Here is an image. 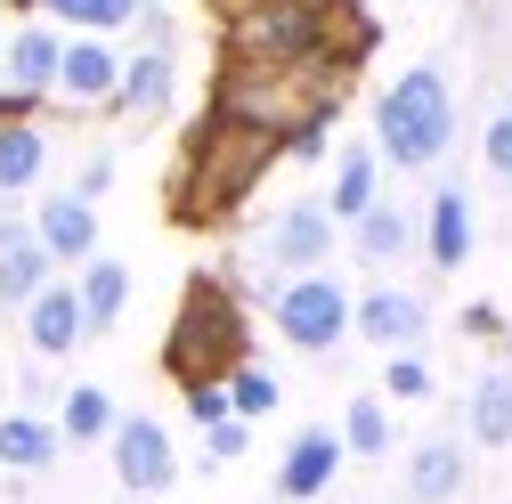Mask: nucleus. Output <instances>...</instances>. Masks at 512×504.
<instances>
[{
    "label": "nucleus",
    "instance_id": "f257e3e1",
    "mask_svg": "<svg viewBox=\"0 0 512 504\" xmlns=\"http://www.w3.org/2000/svg\"><path fill=\"white\" fill-rule=\"evenodd\" d=\"M269 163H277V139H261V131H244V122L204 106V122L179 139V163L163 179L171 228H228L244 212V196L269 179Z\"/></svg>",
    "mask_w": 512,
    "mask_h": 504
},
{
    "label": "nucleus",
    "instance_id": "f03ea898",
    "mask_svg": "<svg viewBox=\"0 0 512 504\" xmlns=\"http://www.w3.org/2000/svg\"><path fill=\"white\" fill-rule=\"evenodd\" d=\"M236 366H252V326H244V293L220 269H196L163 326V374L187 383H228Z\"/></svg>",
    "mask_w": 512,
    "mask_h": 504
},
{
    "label": "nucleus",
    "instance_id": "7ed1b4c3",
    "mask_svg": "<svg viewBox=\"0 0 512 504\" xmlns=\"http://www.w3.org/2000/svg\"><path fill=\"white\" fill-rule=\"evenodd\" d=\"M334 98H342V74L326 57H317V66H236V57H220V82H212V114L244 122V131H261L277 147Z\"/></svg>",
    "mask_w": 512,
    "mask_h": 504
},
{
    "label": "nucleus",
    "instance_id": "20e7f679",
    "mask_svg": "<svg viewBox=\"0 0 512 504\" xmlns=\"http://www.w3.org/2000/svg\"><path fill=\"white\" fill-rule=\"evenodd\" d=\"M447 147H456V82L439 66H407L374 98V155L399 171H431Z\"/></svg>",
    "mask_w": 512,
    "mask_h": 504
},
{
    "label": "nucleus",
    "instance_id": "39448f33",
    "mask_svg": "<svg viewBox=\"0 0 512 504\" xmlns=\"http://www.w3.org/2000/svg\"><path fill=\"white\" fill-rule=\"evenodd\" d=\"M220 57H236V66H317L326 57V9H309V0H252L236 25H220Z\"/></svg>",
    "mask_w": 512,
    "mask_h": 504
},
{
    "label": "nucleus",
    "instance_id": "423d86ee",
    "mask_svg": "<svg viewBox=\"0 0 512 504\" xmlns=\"http://www.w3.org/2000/svg\"><path fill=\"white\" fill-rule=\"evenodd\" d=\"M269 318H277V334H285L293 350L334 358V350H342V334H350V293H342L326 269H309V277L269 285Z\"/></svg>",
    "mask_w": 512,
    "mask_h": 504
},
{
    "label": "nucleus",
    "instance_id": "0eeeda50",
    "mask_svg": "<svg viewBox=\"0 0 512 504\" xmlns=\"http://www.w3.org/2000/svg\"><path fill=\"white\" fill-rule=\"evenodd\" d=\"M106 456H114L122 496H171V480H179V448H171L163 415H122L114 439H106Z\"/></svg>",
    "mask_w": 512,
    "mask_h": 504
},
{
    "label": "nucleus",
    "instance_id": "6e6552de",
    "mask_svg": "<svg viewBox=\"0 0 512 504\" xmlns=\"http://www.w3.org/2000/svg\"><path fill=\"white\" fill-rule=\"evenodd\" d=\"M334 212L326 204H285L269 228H261V252H269V269H285V277H309V269H326L334 261Z\"/></svg>",
    "mask_w": 512,
    "mask_h": 504
},
{
    "label": "nucleus",
    "instance_id": "1a4fd4ad",
    "mask_svg": "<svg viewBox=\"0 0 512 504\" xmlns=\"http://www.w3.org/2000/svg\"><path fill=\"white\" fill-rule=\"evenodd\" d=\"M334 472H342V431L301 423L293 448H285V464H277V504H317V496L334 488Z\"/></svg>",
    "mask_w": 512,
    "mask_h": 504
},
{
    "label": "nucleus",
    "instance_id": "9d476101",
    "mask_svg": "<svg viewBox=\"0 0 512 504\" xmlns=\"http://www.w3.org/2000/svg\"><path fill=\"white\" fill-rule=\"evenodd\" d=\"M350 326H358L374 350H415V342L431 334V309H423V293H407V285H374L366 301H350Z\"/></svg>",
    "mask_w": 512,
    "mask_h": 504
},
{
    "label": "nucleus",
    "instance_id": "9b49d317",
    "mask_svg": "<svg viewBox=\"0 0 512 504\" xmlns=\"http://www.w3.org/2000/svg\"><path fill=\"white\" fill-rule=\"evenodd\" d=\"M49 244L33 236V220L25 212H0V309H17V318H25V301L49 285Z\"/></svg>",
    "mask_w": 512,
    "mask_h": 504
},
{
    "label": "nucleus",
    "instance_id": "f8f14e48",
    "mask_svg": "<svg viewBox=\"0 0 512 504\" xmlns=\"http://www.w3.org/2000/svg\"><path fill=\"white\" fill-rule=\"evenodd\" d=\"M82 342H90V326H82V293L49 277V285L25 301V350H33V358H74Z\"/></svg>",
    "mask_w": 512,
    "mask_h": 504
},
{
    "label": "nucleus",
    "instance_id": "ddd939ff",
    "mask_svg": "<svg viewBox=\"0 0 512 504\" xmlns=\"http://www.w3.org/2000/svg\"><path fill=\"white\" fill-rule=\"evenodd\" d=\"M122 82V49L98 33H66V57H57V98L66 106H106Z\"/></svg>",
    "mask_w": 512,
    "mask_h": 504
},
{
    "label": "nucleus",
    "instance_id": "4468645a",
    "mask_svg": "<svg viewBox=\"0 0 512 504\" xmlns=\"http://www.w3.org/2000/svg\"><path fill=\"white\" fill-rule=\"evenodd\" d=\"M57 57H66V33H57V25H17L9 49H0V90L57 98Z\"/></svg>",
    "mask_w": 512,
    "mask_h": 504
},
{
    "label": "nucleus",
    "instance_id": "2eb2a0df",
    "mask_svg": "<svg viewBox=\"0 0 512 504\" xmlns=\"http://www.w3.org/2000/svg\"><path fill=\"white\" fill-rule=\"evenodd\" d=\"M171 90H179L171 49H139V57H122V82H114L106 114H122V122H155V114H171Z\"/></svg>",
    "mask_w": 512,
    "mask_h": 504
},
{
    "label": "nucleus",
    "instance_id": "dca6fc26",
    "mask_svg": "<svg viewBox=\"0 0 512 504\" xmlns=\"http://www.w3.org/2000/svg\"><path fill=\"white\" fill-rule=\"evenodd\" d=\"M423 252H431V269H464L472 261V196H464V187L456 179H447V187H431V204H423Z\"/></svg>",
    "mask_w": 512,
    "mask_h": 504
},
{
    "label": "nucleus",
    "instance_id": "f3484780",
    "mask_svg": "<svg viewBox=\"0 0 512 504\" xmlns=\"http://www.w3.org/2000/svg\"><path fill=\"white\" fill-rule=\"evenodd\" d=\"M57 456H66V431H57V415L41 407H0V472H49Z\"/></svg>",
    "mask_w": 512,
    "mask_h": 504
},
{
    "label": "nucleus",
    "instance_id": "a211bd4d",
    "mask_svg": "<svg viewBox=\"0 0 512 504\" xmlns=\"http://www.w3.org/2000/svg\"><path fill=\"white\" fill-rule=\"evenodd\" d=\"M33 236L49 244V261H90L98 252V204H82L74 187H57V196H41V212H33Z\"/></svg>",
    "mask_w": 512,
    "mask_h": 504
},
{
    "label": "nucleus",
    "instance_id": "6ab92c4d",
    "mask_svg": "<svg viewBox=\"0 0 512 504\" xmlns=\"http://www.w3.org/2000/svg\"><path fill=\"white\" fill-rule=\"evenodd\" d=\"M464 480H472L464 439H423V448L407 456V496H415V504H456Z\"/></svg>",
    "mask_w": 512,
    "mask_h": 504
},
{
    "label": "nucleus",
    "instance_id": "aec40b11",
    "mask_svg": "<svg viewBox=\"0 0 512 504\" xmlns=\"http://www.w3.org/2000/svg\"><path fill=\"white\" fill-rule=\"evenodd\" d=\"M374 204H382V155H374V147H342V155H334V187H326L334 228H342V220H366Z\"/></svg>",
    "mask_w": 512,
    "mask_h": 504
},
{
    "label": "nucleus",
    "instance_id": "412c9836",
    "mask_svg": "<svg viewBox=\"0 0 512 504\" xmlns=\"http://www.w3.org/2000/svg\"><path fill=\"white\" fill-rule=\"evenodd\" d=\"M74 293H82V326L106 334V326H122V309H131V269H122L114 252H90L82 277H74Z\"/></svg>",
    "mask_w": 512,
    "mask_h": 504
},
{
    "label": "nucleus",
    "instance_id": "4be33fe9",
    "mask_svg": "<svg viewBox=\"0 0 512 504\" xmlns=\"http://www.w3.org/2000/svg\"><path fill=\"white\" fill-rule=\"evenodd\" d=\"M350 244H358L366 269H391V261H407V252H415V212L382 196L366 220H350Z\"/></svg>",
    "mask_w": 512,
    "mask_h": 504
},
{
    "label": "nucleus",
    "instance_id": "5701e85b",
    "mask_svg": "<svg viewBox=\"0 0 512 504\" xmlns=\"http://www.w3.org/2000/svg\"><path fill=\"white\" fill-rule=\"evenodd\" d=\"M464 431H472V448H512V366H496V374H480V383H472Z\"/></svg>",
    "mask_w": 512,
    "mask_h": 504
},
{
    "label": "nucleus",
    "instance_id": "b1692460",
    "mask_svg": "<svg viewBox=\"0 0 512 504\" xmlns=\"http://www.w3.org/2000/svg\"><path fill=\"white\" fill-rule=\"evenodd\" d=\"M114 423H122V407H114L106 383H74L66 399H57V431H66V448H98V439H114Z\"/></svg>",
    "mask_w": 512,
    "mask_h": 504
},
{
    "label": "nucleus",
    "instance_id": "393cba45",
    "mask_svg": "<svg viewBox=\"0 0 512 504\" xmlns=\"http://www.w3.org/2000/svg\"><path fill=\"white\" fill-rule=\"evenodd\" d=\"M41 171H49V131L41 122H0V196L41 187Z\"/></svg>",
    "mask_w": 512,
    "mask_h": 504
},
{
    "label": "nucleus",
    "instance_id": "a878e982",
    "mask_svg": "<svg viewBox=\"0 0 512 504\" xmlns=\"http://www.w3.org/2000/svg\"><path fill=\"white\" fill-rule=\"evenodd\" d=\"M25 9H41V17H57V25H74V33L114 41L122 25H139V9H147V0H25Z\"/></svg>",
    "mask_w": 512,
    "mask_h": 504
},
{
    "label": "nucleus",
    "instance_id": "bb28decb",
    "mask_svg": "<svg viewBox=\"0 0 512 504\" xmlns=\"http://www.w3.org/2000/svg\"><path fill=\"white\" fill-rule=\"evenodd\" d=\"M391 448V407L382 399H350L342 407V456H382Z\"/></svg>",
    "mask_w": 512,
    "mask_h": 504
},
{
    "label": "nucleus",
    "instance_id": "cd10ccee",
    "mask_svg": "<svg viewBox=\"0 0 512 504\" xmlns=\"http://www.w3.org/2000/svg\"><path fill=\"white\" fill-rule=\"evenodd\" d=\"M480 171L496 179V187H512V90L488 106V122H480Z\"/></svg>",
    "mask_w": 512,
    "mask_h": 504
},
{
    "label": "nucleus",
    "instance_id": "c85d7f7f",
    "mask_svg": "<svg viewBox=\"0 0 512 504\" xmlns=\"http://www.w3.org/2000/svg\"><path fill=\"white\" fill-rule=\"evenodd\" d=\"M439 383H431V358L423 350H391V366H382V399H399V407H423Z\"/></svg>",
    "mask_w": 512,
    "mask_h": 504
},
{
    "label": "nucleus",
    "instance_id": "c756f323",
    "mask_svg": "<svg viewBox=\"0 0 512 504\" xmlns=\"http://www.w3.org/2000/svg\"><path fill=\"white\" fill-rule=\"evenodd\" d=\"M228 407H236L244 423L269 415V407H277V374H269V366H236V374H228Z\"/></svg>",
    "mask_w": 512,
    "mask_h": 504
},
{
    "label": "nucleus",
    "instance_id": "7c9ffc66",
    "mask_svg": "<svg viewBox=\"0 0 512 504\" xmlns=\"http://www.w3.org/2000/svg\"><path fill=\"white\" fill-rule=\"evenodd\" d=\"M334 114H342V98H334V106H317V114L301 122V131H293V139H285L277 155H293V163H326V139H334Z\"/></svg>",
    "mask_w": 512,
    "mask_h": 504
},
{
    "label": "nucleus",
    "instance_id": "2f4dec72",
    "mask_svg": "<svg viewBox=\"0 0 512 504\" xmlns=\"http://www.w3.org/2000/svg\"><path fill=\"white\" fill-rule=\"evenodd\" d=\"M244 448H252V423H244V415L204 423V456H212V464H244Z\"/></svg>",
    "mask_w": 512,
    "mask_h": 504
},
{
    "label": "nucleus",
    "instance_id": "473e14b6",
    "mask_svg": "<svg viewBox=\"0 0 512 504\" xmlns=\"http://www.w3.org/2000/svg\"><path fill=\"white\" fill-rule=\"evenodd\" d=\"M179 399H187V415H196V423H220V415H236V407H228V383H187Z\"/></svg>",
    "mask_w": 512,
    "mask_h": 504
},
{
    "label": "nucleus",
    "instance_id": "72a5a7b5",
    "mask_svg": "<svg viewBox=\"0 0 512 504\" xmlns=\"http://www.w3.org/2000/svg\"><path fill=\"white\" fill-rule=\"evenodd\" d=\"M464 334H472V342H504V309H496V301H472V309H464Z\"/></svg>",
    "mask_w": 512,
    "mask_h": 504
},
{
    "label": "nucleus",
    "instance_id": "f704fd0d",
    "mask_svg": "<svg viewBox=\"0 0 512 504\" xmlns=\"http://www.w3.org/2000/svg\"><path fill=\"white\" fill-rule=\"evenodd\" d=\"M106 187H114V155H90V163H82V179H74V196H82V204H98Z\"/></svg>",
    "mask_w": 512,
    "mask_h": 504
},
{
    "label": "nucleus",
    "instance_id": "c9c22d12",
    "mask_svg": "<svg viewBox=\"0 0 512 504\" xmlns=\"http://www.w3.org/2000/svg\"><path fill=\"white\" fill-rule=\"evenodd\" d=\"M0 122H41V98H25V90H0Z\"/></svg>",
    "mask_w": 512,
    "mask_h": 504
},
{
    "label": "nucleus",
    "instance_id": "e433bc0d",
    "mask_svg": "<svg viewBox=\"0 0 512 504\" xmlns=\"http://www.w3.org/2000/svg\"><path fill=\"white\" fill-rule=\"evenodd\" d=\"M244 9H252V0H212V17H220V25H236Z\"/></svg>",
    "mask_w": 512,
    "mask_h": 504
},
{
    "label": "nucleus",
    "instance_id": "4c0bfd02",
    "mask_svg": "<svg viewBox=\"0 0 512 504\" xmlns=\"http://www.w3.org/2000/svg\"><path fill=\"white\" fill-rule=\"evenodd\" d=\"M326 9H350V17H366V9H374V0H326Z\"/></svg>",
    "mask_w": 512,
    "mask_h": 504
},
{
    "label": "nucleus",
    "instance_id": "58836bf2",
    "mask_svg": "<svg viewBox=\"0 0 512 504\" xmlns=\"http://www.w3.org/2000/svg\"><path fill=\"white\" fill-rule=\"evenodd\" d=\"M114 504H163V496H114Z\"/></svg>",
    "mask_w": 512,
    "mask_h": 504
},
{
    "label": "nucleus",
    "instance_id": "ea45409f",
    "mask_svg": "<svg viewBox=\"0 0 512 504\" xmlns=\"http://www.w3.org/2000/svg\"><path fill=\"white\" fill-rule=\"evenodd\" d=\"M504 366H512V326H504Z\"/></svg>",
    "mask_w": 512,
    "mask_h": 504
},
{
    "label": "nucleus",
    "instance_id": "a19ab883",
    "mask_svg": "<svg viewBox=\"0 0 512 504\" xmlns=\"http://www.w3.org/2000/svg\"><path fill=\"white\" fill-rule=\"evenodd\" d=\"M0 391H9V374H0Z\"/></svg>",
    "mask_w": 512,
    "mask_h": 504
},
{
    "label": "nucleus",
    "instance_id": "79ce46f5",
    "mask_svg": "<svg viewBox=\"0 0 512 504\" xmlns=\"http://www.w3.org/2000/svg\"><path fill=\"white\" fill-rule=\"evenodd\" d=\"M309 9H326V0H309Z\"/></svg>",
    "mask_w": 512,
    "mask_h": 504
},
{
    "label": "nucleus",
    "instance_id": "37998d69",
    "mask_svg": "<svg viewBox=\"0 0 512 504\" xmlns=\"http://www.w3.org/2000/svg\"><path fill=\"white\" fill-rule=\"evenodd\" d=\"M0 49H9V33H0Z\"/></svg>",
    "mask_w": 512,
    "mask_h": 504
}]
</instances>
